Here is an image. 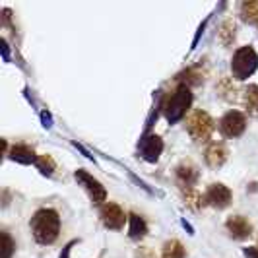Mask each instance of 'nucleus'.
I'll return each mask as SVG.
<instances>
[{"instance_id":"obj_1","label":"nucleus","mask_w":258,"mask_h":258,"mask_svg":"<svg viewBox=\"0 0 258 258\" xmlns=\"http://www.w3.org/2000/svg\"><path fill=\"white\" fill-rule=\"evenodd\" d=\"M29 227L33 233V239L39 245H52L60 233L58 212L52 208H41L33 214V218L29 221Z\"/></svg>"},{"instance_id":"obj_2","label":"nucleus","mask_w":258,"mask_h":258,"mask_svg":"<svg viewBox=\"0 0 258 258\" xmlns=\"http://www.w3.org/2000/svg\"><path fill=\"white\" fill-rule=\"evenodd\" d=\"M190 105H192L190 88L179 84L175 90H171L167 95L163 97V101H161V111H163L165 118L173 124V122L181 120L182 116L186 115V111L190 109Z\"/></svg>"},{"instance_id":"obj_3","label":"nucleus","mask_w":258,"mask_h":258,"mask_svg":"<svg viewBox=\"0 0 258 258\" xmlns=\"http://www.w3.org/2000/svg\"><path fill=\"white\" fill-rule=\"evenodd\" d=\"M258 68V54L252 47H241L237 49L231 58V72L235 80H246L250 78Z\"/></svg>"},{"instance_id":"obj_4","label":"nucleus","mask_w":258,"mask_h":258,"mask_svg":"<svg viewBox=\"0 0 258 258\" xmlns=\"http://www.w3.org/2000/svg\"><path fill=\"white\" fill-rule=\"evenodd\" d=\"M186 130L196 142H208L214 132V118L206 111H192L186 118Z\"/></svg>"},{"instance_id":"obj_5","label":"nucleus","mask_w":258,"mask_h":258,"mask_svg":"<svg viewBox=\"0 0 258 258\" xmlns=\"http://www.w3.org/2000/svg\"><path fill=\"white\" fill-rule=\"evenodd\" d=\"M74 179L78 181L80 186H84V190L88 192V196H90V200L93 204H103L105 198H107V190H105V186L93 175H90L86 169H78L76 173H74Z\"/></svg>"},{"instance_id":"obj_6","label":"nucleus","mask_w":258,"mask_h":258,"mask_svg":"<svg viewBox=\"0 0 258 258\" xmlns=\"http://www.w3.org/2000/svg\"><path fill=\"white\" fill-rule=\"evenodd\" d=\"M220 132L225 138H237L241 136L246 128V118L239 111H229L220 118Z\"/></svg>"},{"instance_id":"obj_7","label":"nucleus","mask_w":258,"mask_h":258,"mask_svg":"<svg viewBox=\"0 0 258 258\" xmlns=\"http://www.w3.org/2000/svg\"><path fill=\"white\" fill-rule=\"evenodd\" d=\"M231 204V190L221 184V182H214L208 186L206 194H204V206H212L218 208V210H223Z\"/></svg>"},{"instance_id":"obj_8","label":"nucleus","mask_w":258,"mask_h":258,"mask_svg":"<svg viewBox=\"0 0 258 258\" xmlns=\"http://www.w3.org/2000/svg\"><path fill=\"white\" fill-rule=\"evenodd\" d=\"M138 150L148 163H155L159 159V155L163 154V140L157 134H146L138 144Z\"/></svg>"},{"instance_id":"obj_9","label":"nucleus","mask_w":258,"mask_h":258,"mask_svg":"<svg viewBox=\"0 0 258 258\" xmlns=\"http://www.w3.org/2000/svg\"><path fill=\"white\" fill-rule=\"evenodd\" d=\"M101 221L107 229H122L124 227V221H126V216L122 212V208L115 204V202H107L101 208Z\"/></svg>"},{"instance_id":"obj_10","label":"nucleus","mask_w":258,"mask_h":258,"mask_svg":"<svg viewBox=\"0 0 258 258\" xmlns=\"http://www.w3.org/2000/svg\"><path fill=\"white\" fill-rule=\"evenodd\" d=\"M225 227L231 235L233 239H239V241H245L252 235V223L243 218V216H231L225 221Z\"/></svg>"},{"instance_id":"obj_11","label":"nucleus","mask_w":258,"mask_h":258,"mask_svg":"<svg viewBox=\"0 0 258 258\" xmlns=\"http://www.w3.org/2000/svg\"><path fill=\"white\" fill-rule=\"evenodd\" d=\"M227 148L223 146L221 142H212L210 146L206 148V154H204V157H206V163L210 165V167L218 169L221 167L225 161H227Z\"/></svg>"},{"instance_id":"obj_12","label":"nucleus","mask_w":258,"mask_h":258,"mask_svg":"<svg viewBox=\"0 0 258 258\" xmlns=\"http://www.w3.org/2000/svg\"><path fill=\"white\" fill-rule=\"evenodd\" d=\"M204 80H206V70L202 68L200 62L194 66H188L184 72H181V74L177 76V82L182 84V86H198V84H202Z\"/></svg>"},{"instance_id":"obj_13","label":"nucleus","mask_w":258,"mask_h":258,"mask_svg":"<svg viewBox=\"0 0 258 258\" xmlns=\"http://www.w3.org/2000/svg\"><path fill=\"white\" fill-rule=\"evenodd\" d=\"M175 177L181 188H194V182L198 181V171L192 163H181L175 171Z\"/></svg>"},{"instance_id":"obj_14","label":"nucleus","mask_w":258,"mask_h":258,"mask_svg":"<svg viewBox=\"0 0 258 258\" xmlns=\"http://www.w3.org/2000/svg\"><path fill=\"white\" fill-rule=\"evenodd\" d=\"M10 159L14 161H18V163H24V165H29V163H37L39 155L35 154V150L33 148H29L26 144H18V146H14L12 150H10V154H8Z\"/></svg>"},{"instance_id":"obj_15","label":"nucleus","mask_w":258,"mask_h":258,"mask_svg":"<svg viewBox=\"0 0 258 258\" xmlns=\"http://www.w3.org/2000/svg\"><path fill=\"white\" fill-rule=\"evenodd\" d=\"M128 221H130V227H128L130 239L140 241V239H144V237L148 235V223H146V220H144L142 216H138V214H130Z\"/></svg>"},{"instance_id":"obj_16","label":"nucleus","mask_w":258,"mask_h":258,"mask_svg":"<svg viewBox=\"0 0 258 258\" xmlns=\"http://www.w3.org/2000/svg\"><path fill=\"white\" fill-rule=\"evenodd\" d=\"M237 39V24L233 20H225L220 27V41L223 47H229Z\"/></svg>"},{"instance_id":"obj_17","label":"nucleus","mask_w":258,"mask_h":258,"mask_svg":"<svg viewBox=\"0 0 258 258\" xmlns=\"http://www.w3.org/2000/svg\"><path fill=\"white\" fill-rule=\"evenodd\" d=\"M184 254H186V250H184V246H182L181 241L171 239V241H167V243L163 245L161 258H184Z\"/></svg>"},{"instance_id":"obj_18","label":"nucleus","mask_w":258,"mask_h":258,"mask_svg":"<svg viewBox=\"0 0 258 258\" xmlns=\"http://www.w3.org/2000/svg\"><path fill=\"white\" fill-rule=\"evenodd\" d=\"M182 200L192 210H200L204 206V194H200L196 188H182Z\"/></svg>"},{"instance_id":"obj_19","label":"nucleus","mask_w":258,"mask_h":258,"mask_svg":"<svg viewBox=\"0 0 258 258\" xmlns=\"http://www.w3.org/2000/svg\"><path fill=\"white\" fill-rule=\"evenodd\" d=\"M218 91H220V95L225 101H229V103L237 101V88L233 86L231 78H221V82L218 84Z\"/></svg>"},{"instance_id":"obj_20","label":"nucleus","mask_w":258,"mask_h":258,"mask_svg":"<svg viewBox=\"0 0 258 258\" xmlns=\"http://www.w3.org/2000/svg\"><path fill=\"white\" fill-rule=\"evenodd\" d=\"M245 105L250 115H258V86L252 84L245 90Z\"/></svg>"},{"instance_id":"obj_21","label":"nucleus","mask_w":258,"mask_h":258,"mask_svg":"<svg viewBox=\"0 0 258 258\" xmlns=\"http://www.w3.org/2000/svg\"><path fill=\"white\" fill-rule=\"evenodd\" d=\"M241 16L248 24H258V2H243L241 4Z\"/></svg>"},{"instance_id":"obj_22","label":"nucleus","mask_w":258,"mask_h":258,"mask_svg":"<svg viewBox=\"0 0 258 258\" xmlns=\"http://www.w3.org/2000/svg\"><path fill=\"white\" fill-rule=\"evenodd\" d=\"M35 167H37L43 175H52L54 169H56V163H54V159H52L51 155H39Z\"/></svg>"},{"instance_id":"obj_23","label":"nucleus","mask_w":258,"mask_h":258,"mask_svg":"<svg viewBox=\"0 0 258 258\" xmlns=\"http://www.w3.org/2000/svg\"><path fill=\"white\" fill-rule=\"evenodd\" d=\"M14 250H16V243L12 237L6 231H2V248H0V258H12Z\"/></svg>"},{"instance_id":"obj_24","label":"nucleus","mask_w":258,"mask_h":258,"mask_svg":"<svg viewBox=\"0 0 258 258\" xmlns=\"http://www.w3.org/2000/svg\"><path fill=\"white\" fill-rule=\"evenodd\" d=\"M136 258H155L154 250L152 248H148V246H140L138 250H136Z\"/></svg>"},{"instance_id":"obj_25","label":"nucleus","mask_w":258,"mask_h":258,"mask_svg":"<svg viewBox=\"0 0 258 258\" xmlns=\"http://www.w3.org/2000/svg\"><path fill=\"white\" fill-rule=\"evenodd\" d=\"M243 254L245 258H258V246H246L243 248Z\"/></svg>"},{"instance_id":"obj_26","label":"nucleus","mask_w":258,"mask_h":258,"mask_svg":"<svg viewBox=\"0 0 258 258\" xmlns=\"http://www.w3.org/2000/svg\"><path fill=\"white\" fill-rule=\"evenodd\" d=\"M72 245H74V243H68V245L64 246V250H62V254H60V258H68V256H70V250H72Z\"/></svg>"}]
</instances>
